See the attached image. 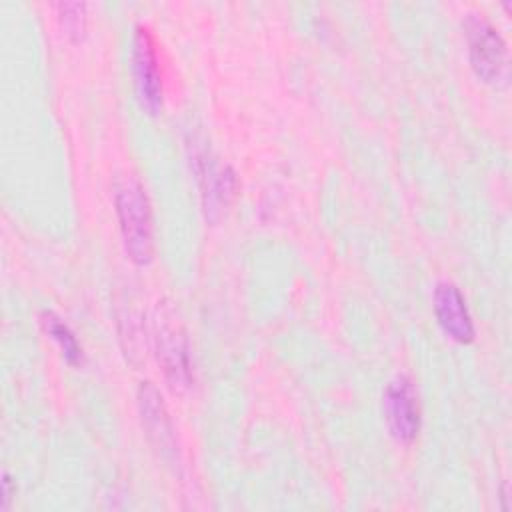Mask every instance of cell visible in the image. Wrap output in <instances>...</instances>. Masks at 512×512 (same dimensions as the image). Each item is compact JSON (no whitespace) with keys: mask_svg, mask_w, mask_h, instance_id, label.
Returning a JSON list of instances; mask_svg holds the SVG:
<instances>
[{"mask_svg":"<svg viewBox=\"0 0 512 512\" xmlns=\"http://www.w3.org/2000/svg\"><path fill=\"white\" fill-rule=\"evenodd\" d=\"M114 206L128 258L146 266L154 258V218L144 184L136 176H124L114 186Z\"/></svg>","mask_w":512,"mask_h":512,"instance_id":"obj_1","label":"cell"},{"mask_svg":"<svg viewBox=\"0 0 512 512\" xmlns=\"http://www.w3.org/2000/svg\"><path fill=\"white\" fill-rule=\"evenodd\" d=\"M154 344L158 362L172 390H186L192 386L190 346L182 322L176 318L172 306H158L154 318Z\"/></svg>","mask_w":512,"mask_h":512,"instance_id":"obj_2","label":"cell"},{"mask_svg":"<svg viewBox=\"0 0 512 512\" xmlns=\"http://www.w3.org/2000/svg\"><path fill=\"white\" fill-rule=\"evenodd\" d=\"M464 36L468 42V58L476 76L488 84L506 80L508 48L498 28L478 12H470L464 22Z\"/></svg>","mask_w":512,"mask_h":512,"instance_id":"obj_3","label":"cell"},{"mask_svg":"<svg viewBox=\"0 0 512 512\" xmlns=\"http://www.w3.org/2000/svg\"><path fill=\"white\" fill-rule=\"evenodd\" d=\"M138 408H140L142 426L146 430L150 444L166 464L174 466L178 462L176 432H174L168 408L164 404V398L150 380H144L138 386Z\"/></svg>","mask_w":512,"mask_h":512,"instance_id":"obj_4","label":"cell"},{"mask_svg":"<svg viewBox=\"0 0 512 512\" xmlns=\"http://www.w3.org/2000/svg\"><path fill=\"white\" fill-rule=\"evenodd\" d=\"M384 416L392 436L410 444L420 432V398L414 380L406 374L394 376L384 392Z\"/></svg>","mask_w":512,"mask_h":512,"instance_id":"obj_5","label":"cell"},{"mask_svg":"<svg viewBox=\"0 0 512 512\" xmlns=\"http://www.w3.org/2000/svg\"><path fill=\"white\" fill-rule=\"evenodd\" d=\"M132 70L134 84L140 98V104L156 114L162 108L164 88H162V72L156 56V44L148 28L136 26L132 38Z\"/></svg>","mask_w":512,"mask_h":512,"instance_id":"obj_6","label":"cell"},{"mask_svg":"<svg viewBox=\"0 0 512 512\" xmlns=\"http://www.w3.org/2000/svg\"><path fill=\"white\" fill-rule=\"evenodd\" d=\"M192 158L202 190L204 214L214 222L236 194V174L228 164H218L210 150H196Z\"/></svg>","mask_w":512,"mask_h":512,"instance_id":"obj_7","label":"cell"},{"mask_svg":"<svg viewBox=\"0 0 512 512\" xmlns=\"http://www.w3.org/2000/svg\"><path fill=\"white\" fill-rule=\"evenodd\" d=\"M432 306L444 334L460 344H468L474 340V322L468 312L466 300L456 284L438 282L432 294Z\"/></svg>","mask_w":512,"mask_h":512,"instance_id":"obj_8","label":"cell"},{"mask_svg":"<svg viewBox=\"0 0 512 512\" xmlns=\"http://www.w3.org/2000/svg\"><path fill=\"white\" fill-rule=\"evenodd\" d=\"M40 322H42V328L46 330V334L58 344L64 360L68 364H80L82 362V346L78 344L70 326L66 322H62V318H58L54 312H42Z\"/></svg>","mask_w":512,"mask_h":512,"instance_id":"obj_9","label":"cell"},{"mask_svg":"<svg viewBox=\"0 0 512 512\" xmlns=\"http://www.w3.org/2000/svg\"><path fill=\"white\" fill-rule=\"evenodd\" d=\"M86 8L88 6L84 2H60V4H56L62 28H64L66 36H70L72 40H78V38L84 36L86 16H88Z\"/></svg>","mask_w":512,"mask_h":512,"instance_id":"obj_10","label":"cell"},{"mask_svg":"<svg viewBox=\"0 0 512 512\" xmlns=\"http://www.w3.org/2000/svg\"><path fill=\"white\" fill-rule=\"evenodd\" d=\"M4 480H2V510H6L8 508V504H10V500H12V488H10V484H12V478L4 472V476H2Z\"/></svg>","mask_w":512,"mask_h":512,"instance_id":"obj_11","label":"cell"}]
</instances>
